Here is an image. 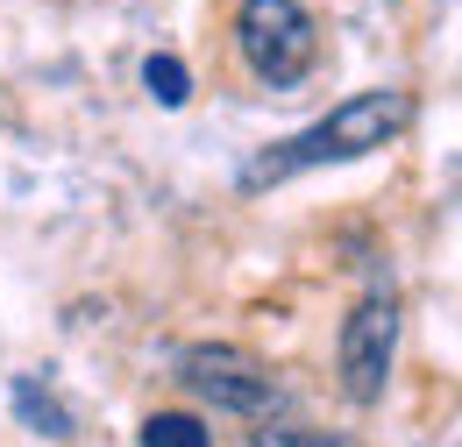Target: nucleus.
I'll use <instances>...</instances> for the list:
<instances>
[{
    "mask_svg": "<svg viewBox=\"0 0 462 447\" xmlns=\"http://www.w3.org/2000/svg\"><path fill=\"white\" fill-rule=\"evenodd\" d=\"M392 355H399V298L370 291L342 320V391L356 405H377L392 384Z\"/></svg>",
    "mask_w": 462,
    "mask_h": 447,
    "instance_id": "obj_3",
    "label": "nucleus"
},
{
    "mask_svg": "<svg viewBox=\"0 0 462 447\" xmlns=\"http://www.w3.org/2000/svg\"><path fill=\"white\" fill-rule=\"evenodd\" d=\"M235 50L263 86H291L313 71L320 57V29L299 0H242L235 7Z\"/></svg>",
    "mask_w": 462,
    "mask_h": 447,
    "instance_id": "obj_2",
    "label": "nucleus"
},
{
    "mask_svg": "<svg viewBox=\"0 0 462 447\" xmlns=\"http://www.w3.org/2000/svg\"><path fill=\"white\" fill-rule=\"evenodd\" d=\"M405 121H412V100H405L399 86H370V93H348L335 114H320L313 128H299L285 142H271L256 164L242 170V192H263V185H285L299 170L313 164H348V157H370V150H384L392 135H399Z\"/></svg>",
    "mask_w": 462,
    "mask_h": 447,
    "instance_id": "obj_1",
    "label": "nucleus"
},
{
    "mask_svg": "<svg viewBox=\"0 0 462 447\" xmlns=\"http://www.w3.org/2000/svg\"><path fill=\"white\" fill-rule=\"evenodd\" d=\"M14 405H22V419H36V426H43L51 441H64V433H71V419H64V405H51V397H36V384H29V377L14 384Z\"/></svg>",
    "mask_w": 462,
    "mask_h": 447,
    "instance_id": "obj_7",
    "label": "nucleus"
},
{
    "mask_svg": "<svg viewBox=\"0 0 462 447\" xmlns=\"http://www.w3.org/2000/svg\"><path fill=\"white\" fill-rule=\"evenodd\" d=\"M256 447H363V441H348V433H306V426H263Z\"/></svg>",
    "mask_w": 462,
    "mask_h": 447,
    "instance_id": "obj_8",
    "label": "nucleus"
},
{
    "mask_svg": "<svg viewBox=\"0 0 462 447\" xmlns=\"http://www.w3.org/2000/svg\"><path fill=\"white\" fill-rule=\"evenodd\" d=\"M178 377L207 397L214 412H263L271 391H278L271 369H263L249 348H228V341H214V348H185V355H178Z\"/></svg>",
    "mask_w": 462,
    "mask_h": 447,
    "instance_id": "obj_4",
    "label": "nucleus"
},
{
    "mask_svg": "<svg viewBox=\"0 0 462 447\" xmlns=\"http://www.w3.org/2000/svg\"><path fill=\"white\" fill-rule=\"evenodd\" d=\"M143 86L157 93V107H185V100H192V71H185L171 50L143 57Z\"/></svg>",
    "mask_w": 462,
    "mask_h": 447,
    "instance_id": "obj_6",
    "label": "nucleus"
},
{
    "mask_svg": "<svg viewBox=\"0 0 462 447\" xmlns=\"http://www.w3.org/2000/svg\"><path fill=\"white\" fill-rule=\"evenodd\" d=\"M143 447H214V433L192 412H150L143 419Z\"/></svg>",
    "mask_w": 462,
    "mask_h": 447,
    "instance_id": "obj_5",
    "label": "nucleus"
}]
</instances>
